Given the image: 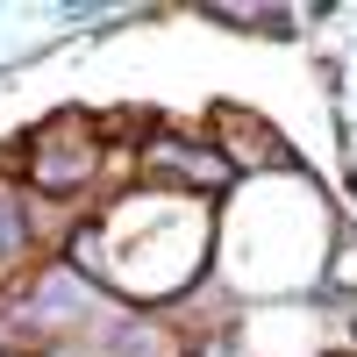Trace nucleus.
<instances>
[{
	"label": "nucleus",
	"mask_w": 357,
	"mask_h": 357,
	"mask_svg": "<svg viewBox=\"0 0 357 357\" xmlns=\"http://www.w3.org/2000/svg\"><path fill=\"white\" fill-rule=\"evenodd\" d=\"M29 178H36L43 193H79V186H93V172H100V136L79 122V114H65V122H43L36 143H29Z\"/></svg>",
	"instance_id": "1"
},
{
	"label": "nucleus",
	"mask_w": 357,
	"mask_h": 357,
	"mask_svg": "<svg viewBox=\"0 0 357 357\" xmlns=\"http://www.w3.org/2000/svg\"><path fill=\"white\" fill-rule=\"evenodd\" d=\"M215 129H222L215 143H222V165H229V172H264V165H279V158H286V151H279V136L264 129L257 114H243V107H222V114H215Z\"/></svg>",
	"instance_id": "2"
},
{
	"label": "nucleus",
	"mask_w": 357,
	"mask_h": 357,
	"mask_svg": "<svg viewBox=\"0 0 357 357\" xmlns=\"http://www.w3.org/2000/svg\"><path fill=\"white\" fill-rule=\"evenodd\" d=\"M143 172H178V186H193V193H215V186H229V165H222V151H193V143H143Z\"/></svg>",
	"instance_id": "3"
},
{
	"label": "nucleus",
	"mask_w": 357,
	"mask_h": 357,
	"mask_svg": "<svg viewBox=\"0 0 357 357\" xmlns=\"http://www.w3.org/2000/svg\"><path fill=\"white\" fill-rule=\"evenodd\" d=\"M22 243H29L22 200H15V186H0V264H8V257H22Z\"/></svg>",
	"instance_id": "4"
},
{
	"label": "nucleus",
	"mask_w": 357,
	"mask_h": 357,
	"mask_svg": "<svg viewBox=\"0 0 357 357\" xmlns=\"http://www.w3.org/2000/svg\"><path fill=\"white\" fill-rule=\"evenodd\" d=\"M329 286L357 293V236H343V243H336V257H329Z\"/></svg>",
	"instance_id": "5"
}]
</instances>
